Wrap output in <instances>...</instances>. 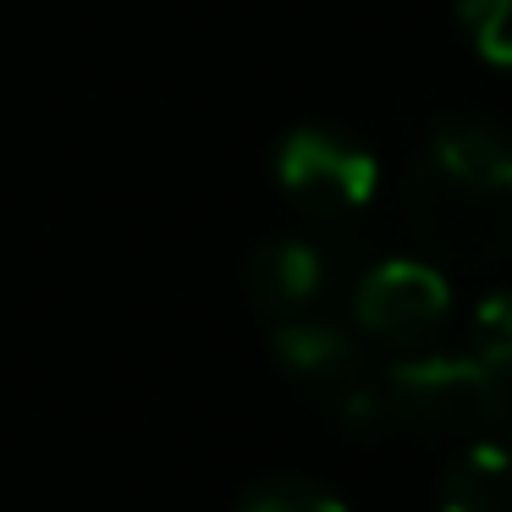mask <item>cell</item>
Listing matches in <instances>:
<instances>
[{"label":"cell","mask_w":512,"mask_h":512,"mask_svg":"<svg viewBox=\"0 0 512 512\" xmlns=\"http://www.w3.org/2000/svg\"><path fill=\"white\" fill-rule=\"evenodd\" d=\"M446 309H452L446 276L435 265H424V259H386V265H375L358 281V298H353L358 325L369 336H380V342H397V347L435 336Z\"/></svg>","instance_id":"277c9868"},{"label":"cell","mask_w":512,"mask_h":512,"mask_svg":"<svg viewBox=\"0 0 512 512\" xmlns=\"http://www.w3.org/2000/svg\"><path fill=\"white\" fill-rule=\"evenodd\" d=\"M237 512H347V507L309 479H270V485L248 490Z\"/></svg>","instance_id":"30bf717a"},{"label":"cell","mask_w":512,"mask_h":512,"mask_svg":"<svg viewBox=\"0 0 512 512\" xmlns=\"http://www.w3.org/2000/svg\"><path fill=\"white\" fill-rule=\"evenodd\" d=\"M408 226L446 265H490L512 248V138L479 122L441 127L408 182Z\"/></svg>","instance_id":"6da1fadb"},{"label":"cell","mask_w":512,"mask_h":512,"mask_svg":"<svg viewBox=\"0 0 512 512\" xmlns=\"http://www.w3.org/2000/svg\"><path fill=\"white\" fill-rule=\"evenodd\" d=\"M441 512H512V452L468 441L441 479Z\"/></svg>","instance_id":"52a82bcc"},{"label":"cell","mask_w":512,"mask_h":512,"mask_svg":"<svg viewBox=\"0 0 512 512\" xmlns=\"http://www.w3.org/2000/svg\"><path fill=\"white\" fill-rule=\"evenodd\" d=\"M320 287H325V259L303 237H270L248 259V298L265 314H276V320L303 314L320 298Z\"/></svg>","instance_id":"8992f818"},{"label":"cell","mask_w":512,"mask_h":512,"mask_svg":"<svg viewBox=\"0 0 512 512\" xmlns=\"http://www.w3.org/2000/svg\"><path fill=\"white\" fill-rule=\"evenodd\" d=\"M468 353L496 375H512V292H496L474 309L468 325Z\"/></svg>","instance_id":"9c48e42d"},{"label":"cell","mask_w":512,"mask_h":512,"mask_svg":"<svg viewBox=\"0 0 512 512\" xmlns=\"http://www.w3.org/2000/svg\"><path fill=\"white\" fill-rule=\"evenodd\" d=\"M270 347H276L281 369H292V375L309 380L325 397H342L347 386L364 380V353H358V342L331 320H298V314H292V320L276 325Z\"/></svg>","instance_id":"5b68a950"},{"label":"cell","mask_w":512,"mask_h":512,"mask_svg":"<svg viewBox=\"0 0 512 512\" xmlns=\"http://www.w3.org/2000/svg\"><path fill=\"white\" fill-rule=\"evenodd\" d=\"M380 402H386L391 424L413 435H435V441H485L507 413L501 375L485 369L474 353L391 364L380 380Z\"/></svg>","instance_id":"7a4b0ae2"},{"label":"cell","mask_w":512,"mask_h":512,"mask_svg":"<svg viewBox=\"0 0 512 512\" xmlns=\"http://www.w3.org/2000/svg\"><path fill=\"white\" fill-rule=\"evenodd\" d=\"M457 23L490 67H512V0H457Z\"/></svg>","instance_id":"ba28073f"},{"label":"cell","mask_w":512,"mask_h":512,"mask_svg":"<svg viewBox=\"0 0 512 512\" xmlns=\"http://www.w3.org/2000/svg\"><path fill=\"white\" fill-rule=\"evenodd\" d=\"M276 182L303 215L314 221H347L358 215L380 188V166L353 138L325 133V127H298L276 149Z\"/></svg>","instance_id":"3957f363"}]
</instances>
